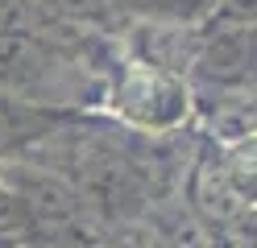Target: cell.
Returning <instances> with one entry per match:
<instances>
[{
	"label": "cell",
	"mask_w": 257,
	"mask_h": 248,
	"mask_svg": "<svg viewBox=\"0 0 257 248\" xmlns=\"http://www.w3.org/2000/svg\"><path fill=\"white\" fill-rule=\"evenodd\" d=\"M104 99L108 112L137 132H174L191 120V108H195L191 83L174 66L150 58L120 62L104 87Z\"/></svg>",
	"instance_id": "1"
},
{
	"label": "cell",
	"mask_w": 257,
	"mask_h": 248,
	"mask_svg": "<svg viewBox=\"0 0 257 248\" xmlns=\"http://www.w3.org/2000/svg\"><path fill=\"white\" fill-rule=\"evenodd\" d=\"M79 71L42 33H0V95L34 108H54L79 95Z\"/></svg>",
	"instance_id": "2"
},
{
	"label": "cell",
	"mask_w": 257,
	"mask_h": 248,
	"mask_svg": "<svg viewBox=\"0 0 257 248\" xmlns=\"http://www.w3.org/2000/svg\"><path fill=\"white\" fill-rule=\"evenodd\" d=\"M0 178L17 194V203L25 207L29 227H34L38 240H62L67 231H75L83 223L87 207L67 178L38 170V165H0Z\"/></svg>",
	"instance_id": "3"
},
{
	"label": "cell",
	"mask_w": 257,
	"mask_h": 248,
	"mask_svg": "<svg viewBox=\"0 0 257 248\" xmlns=\"http://www.w3.org/2000/svg\"><path fill=\"white\" fill-rule=\"evenodd\" d=\"M220 5L224 0H133V9L150 25H166V29H195L203 21H212Z\"/></svg>",
	"instance_id": "4"
},
{
	"label": "cell",
	"mask_w": 257,
	"mask_h": 248,
	"mask_svg": "<svg viewBox=\"0 0 257 248\" xmlns=\"http://www.w3.org/2000/svg\"><path fill=\"white\" fill-rule=\"evenodd\" d=\"M29 240H38L34 227H29V215L0 178V248H25Z\"/></svg>",
	"instance_id": "5"
},
{
	"label": "cell",
	"mask_w": 257,
	"mask_h": 248,
	"mask_svg": "<svg viewBox=\"0 0 257 248\" xmlns=\"http://www.w3.org/2000/svg\"><path fill=\"white\" fill-rule=\"evenodd\" d=\"M38 5L62 21H100V17H108L112 0H38Z\"/></svg>",
	"instance_id": "6"
},
{
	"label": "cell",
	"mask_w": 257,
	"mask_h": 248,
	"mask_svg": "<svg viewBox=\"0 0 257 248\" xmlns=\"http://www.w3.org/2000/svg\"><path fill=\"white\" fill-rule=\"evenodd\" d=\"M25 248H67V244H62V240H29Z\"/></svg>",
	"instance_id": "7"
}]
</instances>
